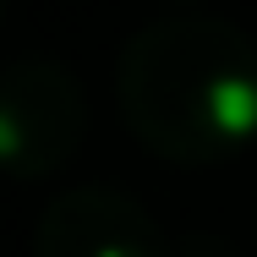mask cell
Instances as JSON below:
<instances>
[{
	"label": "cell",
	"mask_w": 257,
	"mask_h": 257,
	"mask_svg": "<svg viewBox=\"0 0 257 257\" xmlns=\"http://www.w3.org/2000/svg\"><path fill=\"white\" fill-rule=\"evenodd\" d=\"M88 132V93L50 55L0 66V175L50 181Z\"/></svg>",
	"instance_id": "2"
},
{
	"label": "cell",
	"mask_w": 257,
	"mask_h": 257,
	"mask_svg": "<svg viewBox=\"0 0 257 257\" xmlns=\"http://www.w3.org/2000/svg\"><path fill=\"white\" fill-rule=\"evenodd\" d=\"M126 132L170 164H219L257 143V39L246 28L170 11L132 33L115 71Z\"/></svg>",
	"instance_id": "1"
},
{
	"label": "cell",
	"mask_w": 257,
	"mask_h": 257,
	"mask_svg": "<svg viewBox=\"0 0 257 257\" xmlns=\"http://www.w3.org/2000/svg\"><path fill=\"white\" fill-rule=\"evenodd\" d=\"M181 257H235L224 241H213V235H197V241H186V252Z\"/></svg>",
	"instance_id": "4"
},
{
	"label": "cell",
	"mask_w": 257,
	"mask_h": 257,
	"mask_svg": "<svg viewBox=\"0 0 257 257\" xmlns=\"http://www.w3.org/2000/svg\"><path fill=\"white\" fill-rule=\"evenodd\" d=\"M33 257H164V246L132 197L109 186H71L39 213Z\"/></svg>",
	"instance_id": "3"
},
{
	"label": "cell",
	"mask_w": 257,
	"mask_h": 257,
	"mask_svg": "<svg viewBox=\"0 0 257 257\" xmlns=\"http://www.w3.org/2000/svg\"><path fill=\"white\" fill-rule=\"evenodd\" d=\"M0 11H6V0H0Z\"/></svg>",
	"instance_id": "5"
}]
</instances>
